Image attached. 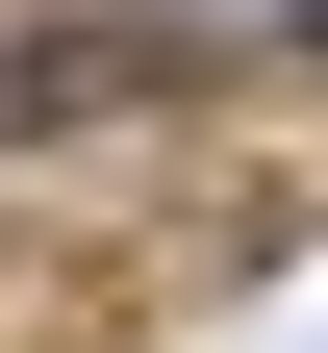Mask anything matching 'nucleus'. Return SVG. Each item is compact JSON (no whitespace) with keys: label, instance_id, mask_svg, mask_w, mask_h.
Wrapping results in <instances>:
<instances>
[{"label":"nucleus","instance_id":"1","mask_svg":"<svg viewBox=\"0 0 328 353\" xmlns=\"http://www.w3.org/2000/svg\"><path fill=\"white\" fill-rule=\"evenodd\" d=\"M278 51H303V76H328V0H303V26H278Z\"/></svg>","mask_w":328,"mask_h":353}]
</instances>
